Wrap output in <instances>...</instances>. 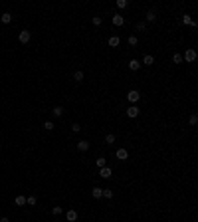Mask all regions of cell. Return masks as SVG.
Masks as SVG:
<instances>
[{
    "label": "cell",
    "mask_w": 198,
    "mask_h": 222,
    "mask_svg": "<svg viewBox=\"0 0 198 222\" xmlns=\"http://www.w3.org/2000/svg\"><path fill=\"white\" fill-rule=\"evenodd\" d=\"M0 20H2V22H4V24H10V22H12V14H2V18H0Z\"/></svg>",
    "instance_id": "obj_18"
},
{
    "label": "cell",
    "mask_w": 198,
    "mask_h": 222,
    "mask_svg": "<svg viewBox=\"0 0 198 222\" xmlns=\"http://www.w3.org/2000/svg\"><path fill=\"white\" fill-rule=\"evenodd\" d=\"M127 99H129V101H131V103H137L139 99H141V93H139L137 89H131V91L127 93Z\"/></svg>",
    "instance_id": "obj_2"
},
{
    "label": "cell",
    "mask_w": 198,
    "mask_h": 222,
    "mask_svg": "<svg viewBox=\"0 0 198 222\" xmlns=\"http://www.w3.org/2000/svg\"><path fill=\"white\" fill-rule=\"evenodd\" d=\"M14 204H16V206H24V204H26V196L18 194L16 198H14Z\"/></svg>",
    "instance_id": "obj_11"
},
{
    "label": "cell",
    "mask_w": 198,
    "mask_h": 222,
    "mask_svg": "<svg viewBox=\"0 0 198 222\" xmlns=\"http://www.w3.org/2000/svg\"><path fill=\"white\" fill-rule=\"evenodd\" d=\"M30 38H32V34L28 32V30H22V32H20V36H18V40L22 42V44H28V42H30Z\"/></svg>",
    "instance_id": "obj_3"
},
{
    "label": "cell",
    "mask_w": 198,
    "mask_h": 222,
    "mask_svg": "<svg viewBox=\"0 0 198 222\" xmlns=\"http://www.w3.org/2000/svg\"><path fill=\"white\" fill-rule=\"evenodd\" d=\"M127 42H129V46H137V44H139L137 36H129V40H127Z\"/></svg>",
    "instance_id": "obj_22"
},
{
    "label": "cell",
    "mask_w": 198,
    "mask_h": 222,
    "mask_svg": "<svg viewBox=\"0 0 198 222\" xmlns=\"http://www.w3.org/2000/svg\"><path fill=\"white\" fill-rule=\"evenodd\" d=\"M52 113H53V117H61V115H64V107H59L58 105V107H53L52 109Z\"/></svg>",
    "instance_id": "obj_16"
},
{
    "label": "cell",
    "mask_w": 198,
    "mask_h": 222,
    "mask_svg": "<svg viewBox=\"0 0 198 222\" xmlns=\"http://www.w3.org/2000/svg\"><path fill=\"white\" fill-rule=\"evenodd\" d=\"M145 30H147V24L145 22H139L137 24V32H145Z\"/></svg>",
    "instance_id": "obj_25"
},
{
    "label": "cell",
    "mask_w": 198,
    "mask_h": 222,
    "mask_svg": "<svg viewBox=\"0 0 198 222\" xmlns=\"http://www.w3.org/2000/svg\"><path fill=\"white\" fill-rule=\"evenodd\" d=\"M172 62H174V64H180V62H182V56H180V54H174V56H172Z\"/></svg>",
    "instance_id": "obj_29"
},
{
    "label": "cell",
    "mask_w": 198,
    "mask_h": 222,
    "mask_svg": "<svg viewBox=\"0 0 198 222\" xmlns=\"http://www.w3.org/2000/svg\"><path fill=\"white\" fill-rule=\"evenodd\" d=\"M0 222H10V218H6V216H2V218H0Z\"/></svg>",
    "instance_id": "obj_33"
},
{
    "label": "cell",
    "mask_w": 198,
    "mask_h": 222,
    "mask_svg": "<svg viewBox=\"0 0 198 222\" xmlns=\"http://www.w3.org/2000/svg\"><path fill=\"white\" fill-rule=\"evenodd\" d=\"M188 123H190V125H196V123H198V115H196V113H192V115H190Z\"/></svg>",
    "instance_id": "obj_24"
},
{
    "label": "cell",
    "mask_w": 198,
    "mask_h": 222,
    "mask_svg": "<svg viewBox=\"0 0 198 222\" xmlns=\"http://www.w3.org/2000/svg\"><path fill=\"white\" fill-rule=\"evenodd\" d=\"M127 6H129L127 0H117V8H127Z\"/></svg>",
    "instance_id": "obj_26"
},
{
    "label": "cell",
    "mask_w": 198,
    "mask_h": 222,
    "mask_svg": "<svg viewBox=\"0 0 198 222\" xmlns=\"http://www.w3.org/2000/svg\"><path fill=\"white\" fill-rule=\"evenodd\" d=\"M91 22H93V26H101V22H103V20H101V16H93Z\"/></svg>",
    "instance_id": "obj_23"
},
{
    "label": "cell",
    "mask_w": 198,
    "mask_h": 222,
    "mask_svg": "<svg viewBox=\"0 0 198 222\" xmlns=\"http://www.w3.org/2000/svg\"><path fill=\"white\" fill-rule=\"evenodd\" d=\"M111 175H113L111 167H103V169L99 170V176H101V178H111Z\"/></svg>",
    "instance_id": "obj_4"
},
{
    "label": "cell",
    "mask_w": 198,
    "mask_h": 222,
    "mask_svg": "<svg viewBox=\"0 0 198 222\" xmlns=\"http://www.w3.org/2000/svg\"><path fill=\"white\" fill-rule=\"evenodd\" d=\"M91 196H93V198H101V196H103V189L93 186V189H91Z\"/></svg>",
    "instance_id": "obj_9"
},
{
    "label": "cell",
    "mask_w": 198,
    "mask_h": 222,
    "mask_svg": "<svg viewBox=\"0 0 198 222\" xmlns=\"http://www.w3.org/2000/svg\"><path fill=\"white\" fill-rule=\"evenodd\" d=\"M143 64H145V65H152V64H155V58H152L151 54H147L145 58H143Z\"/></svg>",
    "instance_id": "obj_15"
},
{
    "label": "cell",
    "mask_w": 198,
    "mask_h": 222,
    "mask_svg": "<svg viewBox=\"0 0 198 222\" xmlns=\"http://www.w3.org/2000/svg\"><path fill=\"white\" fill-rule=\"evenodd\" d=\"M73 79H75L77 83H79V81H83V72H75V73H73Z\"/></svg>",
    "instance_id": "obj_20"
},
{
    "label": "cell",
    "mask_w": 198,
    "mask_h": 222,
    "mask_svg": "<svg viewBox=\"0 0 198 222\" xmlns=\"http://www.w3.org/2000/svg\"><path fill=\"white\" fill-rule=\"evenodd\" d=\"M115 157H117L119 161H125V159L129 157V153H127L125 149H117V153H115Z\"/></svg>",
    "instance_id": "obj_6"
},
{
    "label": "cell",
    "mask_w": 198,
    "mask_h": 222,
    "mask_svg": "<svg viewBox=\"0 0 198 222\" xmlns=\"http://www.w3.org/2000/svg\"><path fill=\"white\" fill-rule=\"evenodd\" d=\"M182 59H184V62H188V64H190V62H194V59H196V50H194V48H188V50L184 52V56H182Z\"/></svg>",
    "instance_id": "obj_1"
},
{
    "label": "cell",
    "mask_w": 198,
    "mask_h": 222,
    "mask_svg": "<svg viewBox=\"0 0 198 222\" xmlns=\"http://www.w3.org/2000/svg\"><path fill=\"white\" fill-rule=\"evenodd\" d=\"M87 149H89V143H87V141H79V143H77V151H81V153H85Z\"/></svg>",
    "instance_id": "obj_13"
},
{
    "label": "cell",
    "mask_w": 198,
    "mask_h": 222,
    "mask_svg": "<svg viewBox=\"0 0 198 222\" xmlns=\"http://www.w3.org/2000/svg\"><path fill=\"white\" fill-rule=\"evenodd\" d=\"M105 143H107V145H113V143H115V135H111V133H109V135H105Z\"/></svg>",
    "instance_id": "obj_21"
},
{
    "label": "cell",
    "mask_w": 198,
    "mask_h": 222,
    "mask_svg": "<svg viewBox=\"0 0 198 222\" xmlns=\"http://www.w3.org/2000/svg\"><path fill=\"white\" fill-rule=\"evenodd\" d=\"M44 129H46V131H52V129H53V123H52V121H46V123H44Z\"/></svg>",
    "instance_id": "obj_31"
},
{
    "label": "cell",
    "mask_w": 198,
    "mask_h": 222,
    "mask_svg": "<svg viewBox=\"0 0 198 222\" xmlns=\"http://www.w3.org/2000/svg\"><path fill=\"white\" fill-rule=\"evenodd\" d=\"M127 117H131V119L139 117V107H137V105H131V107L127 109Z\"/></svg>",
    "instance_id": "obj_5"
},
{
    "label": "cell",
    "mask_w": 198,
    "mask_h": 222,
    "mask_svg": "<svg viewBox=\"0 0 198 222\" xmlns=\"http://www.w3.org/2000/svg\"><path fill=\"white\" fill-rule=\"evenodd\" d=\"M119 42H121V40H119V36H111V38L107 40V44H109L111 48H117V46H119Z\"/></svg>",
    "instance_id": "obj_10"
},
{
    "label": "cell",
    "mask_w": 198,
    "mask_h": 222,
    "mask_svg": "<svg viewBox=\"0 0 198 222\" xmlns=\"http://www.w3.org/2000/svg\"><path fill=\"white\" fill-rule=\"evenodd\" d=\"M103 196H105V198H113V190H109V189H103Z\"/></svg>",
    "instance_id": "obj_28"
},
{
    "label": "cell",
    "mask_w": 198,
    "mask_h": 222,
    "mask_svg": "<svg viewBox=\"0 0 198 222\" xmlns=\"http://www.w3.org/2000/svg\"><path fill=\"white\" fill-rule=\"evenodd\" d=\"M139 67H141L139 59H131V62H129V70H131V72H137Z\"/></svg>",
    "instance_id": "obj_12"
},
{
    "label": "cell",
    "mask_w": 198,
    "mask_h": 222,
    "mask_svg": "<svg viewBox=\"0 0 198 222\" xmlns=\"http://www.w3.org/2000/svg\"><path fill=\"white\" fill-rule=\"evenodd\" d=\"M26 204L34 206V204H36V196H28V198H26Z\"/></svg>",
    "instance_id": "obj_30"
},
{
    "label": "cell",
    "mask_w": 198,
    "mask_h": 222,
    "mask_svg": "<svg viewBox=\"0 0 198 222\" xmlns=\"http://www.w3.org/2000/svg\"><path fill=\"white\" fill-rule=\"evenodd\" d=\"M113 24H115V26H123V24H125L123 16H121V14H113Z\"/></svg>",
    "instance_id": "obj_7"
},
{
    "label": "cell",
    "mask_w": 198,
    "mask_h": 222,
    "mask_svg": "<svg viewBox=\"0 0 198 222\" xmlns=\"http://www.w3.org/2000/svg\"><path fill=\"white\" fill-rule=\"evenodd\" d=\"M157 20V14H155V10H149L147 12V22H155Z\"/></svg>",
    "instance_id": "obj_17"
},
{
    "label": "cell",
    "mask_w": 198,
    "mask_h": 222,
    "mask_svg": "<svg viewBox=\"0 0 198 222\" xmlns=\"http://www.w3.org/2000/svg\"><path fill=\"white\" fill-rule=\"evenodd\" d=\"M95 165H97L99 169H103V167H107V159H105V157H97V161H95Z\"/></svg>",
    "instance_id": "obj_14"
},
{
    "label": "cell",
    "mask_w": 198,
    "mask_h": 222,
    "mask_svg": "<svg viewBox=\"0 0 198 222\" xmlns=\"http://www.w3.org/2000/svg\"><path fill=\"white\" fill-rule=\"evenodd\" d=\"M52 214H53V216H59V214H61V206H53V208H52Z\"/></svg>",
    "instance_id": "obj_27"
},
{
    "label": "cell",
    "mask_w": 198,
    "mask_h": 222,
    "mask_svg": "<svg viewBox=\"0 0 198 222\" xmlns=\"http://www.w3.org/2000/svg\"><path fill=\"white\" fill-rule=\"evenodd\" d=\"M72 131H73V133H79V131H81V125L73 123V125H72Z\"/></svg>",
    "instance_id": "obj_32"
},
{
    "label": "cell",
    "mask_w": 198,
    "mask_h": 222,
    "mask_svg": "<svg viewBox=\"0 0 198 222\" xmlns=\"http://www.w3.org/2000/svg\"><path fill=\"white\" fill-rule=\"evenodd\" d=\"M66 218H67V222H75L77 220V212H75V210H67V214H66Z\"/></svg>",
    "instance_id": "obj_8"
},
{
    "label": "cell",
    "mask_w": 198,
    "mask_h": 222,
    "mask_svg": "<svg viewBox=\"0 0 198 222\" xmlns=\"http://www.w3.org/2000/svg\"><path fill=\"white\" fill-rule=\"evenodd\" d=\"M182 24H184V26H192V18L188 16V14H184V16H182Z\"/></svg>",
    "instance_id": "obj_19"
}]
</instances>
